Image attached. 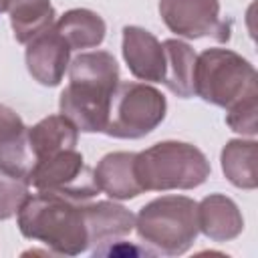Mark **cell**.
<instances>
[{"mask_svg": "<svg viewBox=\"0 0 258 258\" xmlns=\"http://www.w3.org/2000/svg\"><path fill=\"white\" fill-rule=\"evenodd\" d=\"M83 204L48 191L28 196L16 214L18 230L24 238L44 244L52 254L77 256L89 250Z\"/></svg>", "mask_w": 258, "mask_h": 258, "instance_id": "cell-1", "label": "cell"}, {"mask_svg": "<svg viewBox=\"0 0 258 258\" xmlns=\"http://www.w3.org/2000/svg\"><path fill=\"white\" fill-rule=\"evenodd\" d=\"M135 173L143 191L194 189L210 173V161L202 149L185 141H159L135 155Z\"/></svg>", "mask_w": 258, "mask_h": 258, "instance_id": "cell-2", "label": "cell"}, {"mask_svg": "<svg viewBox=\"0 0 258 258\" xmlns=\"http://www.w3.org/2000/svg\"><path fill=\"white\" fill-rule=\"evenodd\" d=\"M135 230L151 254H185L200 234L198 204L187 196L155 198L135 216Z\"/></svg>", "mask_w": 258, "mask_h": 258, "instance_id": "cell-3", "label": "cell"}, {"mask_svg": "<svg viewBox=\"0 0 258 258\" xmlns=\"http://www.w3.org/2000/svg\"><path fill=\"white\" fill-rule=\"evenodd\" d=\"M194 93L206 103L230 109L238 101L258 95L256 69L230 48H206L196 56Z\"/></svg>", "mask_w": 258, "mask_h": 258, "instance_id": "cell-4", "label": "cell"}, {"mask_svg": "<svg viewBox=\"0 0 258 258\" xmlns=\"http://www.w3.org/2000/svg\"><path fill=\"white\" fill-rule=\"evenodd\" d=\"M167 101L151 85L119 81L109 103L105 131L115 139H141L161 125Z\"/></svg>", "mask_w": 258, "mask_h": 258, "instance_id": "cell-5", "label": "cell"}, {"mask_svg": "<svg viewBox=\"0 0 258 258\" xmlns=\"http://www.w3.org/2000/svg\"><path fill=\"white\" fill-rule=\"evenodd\" d=\"M30 185L38 191L58 194L77 202H87L99 191L95 171L85 163L77 149H64L38 161Z\"/></svg>", "mask_w": 258, "mask_h": 258, "instance_id": "cell-6", "label": "cell"}, {"mask_svg": "<svg viewBox=\"0 0 258 258\" xmlns=\"http://www.w3.org/2000/svg\"><path fill=\"white\" fill-rule=\"evenodd\" d=\"M157 8L163 24L181 38H230V28L220 18V0H159Z\"/></svg>", "mask_w": 258, "mask_h": 258, "instance_id": "cell-7", "label": "cell"}, {"mask_svg": "<svg viewBox=\"0 0 258 258\" xmlns=\"http://www.w3.org/2000/svg\"><path fill=\"white\" fill-rule=\"evenodd\" d=\"M115 89L85 83V81H71L58 99V109L64 119H69L77 131L83 133H103L109 115V103Z\"/></svg>", "mask_w": 258, "mask_h": 258, "instance_id": "cell-8", "label": "cell"}, {"mask_svg": "<svg viewBox=\"0 0 258 258\" xmlns=\"http://www.w3.org/2000/svg\"><path fill=\"white\" fill-rule=\"evenodd\" d=\"M24 60L30 77L36 83L42 87H56L69 69L71 48L52 24L26 42Z\"/></svg>", "mask_w": 258, "mask_h": 258, "instance_id": "cell-9", "label": "cell"}, {"mask_svg": "<svg viewBox=\"0 0 258 258\" xmlns=\"http://www.w3.org/2000/svg\"><path fill=\"white\" fill-rule=\"evenodd\" d=\"M121 52L133 77L147 83H163L165 52L155 34L141 26H125Z\"/></svg>", "mask_w": 258, "mask_h": 258, "instance_id": "cell-10", "label": "cell"}, {"mask_svg": "<svg viewBox=\"0 0 258 258\" xmlns=\"http://www.w3.org/2000/svg\"><path fill=\"white\" fill-rule=\"evenodd\" d=\"M87 234H89V248L107 246L135 228V216L125 206L115 202H85L83 204ZM95 252V250H93Z\"/></svg>", "mask_w": 258, "mask_h": 258, "instance_id": "cell-11", "label": "cell"}, {"mask_svg": "<svg viewBox=\"0 0 258 258\" xmlns=\"http://www.w3.org/2000/svg\"><path fill=\"white\" fill-rule=\"evenodd\" d=\"M198 228L214 242H230L242 234L244 218L232 198L210 194L198 204Z\"/></svg>", "mask_w": 258, "mask_h": 258, "instance_id": "cell-12", "label": "cell"}, {"mask_svg": "<svg viewBox=\"0 0 258 258\" xmlns=\"http://www.w3.org/2000/svg\"><path fill=\"white\" fill-rule=\"evenodd\" d=\"M133 151H113L101 157L95 171L99 191H105L113 200H133L143 194V187L135 173Z\"/></svg>", "mask_w": 258, "mask_h": 258, "instance_id": "cell-13", "label": "cell"}, {"mask_svg": "<svg viewBox=\"0 0 258 258\" xmlns=\"http://www.w3.org/2000/svg\"><path fill=\"white\" fill-rule=\"evenodd\" d=\"M26 139L38 163L58 151L75 149L79 141V131L62 115H48L36 125L26 127Z\"/></svg>", "mask_w": 258, "mask_h": 258, "instance_id": "cell-14", "label": "cell"}, {"mask_svg": "<svg viewBox=\"0 0 258 258\" xmlns=\"http://www.w3.org/2000/svg\"><path fill=\"white\" fill-rule=\"evenodd\" d=\"M54 28L64 38L71 50L95 48L105 40V34H107L105 20L89 8L67 10L62 16H58V20L54 22Z\"/></svg>", "mask_w": 258, "mask_h": 258, "instance_id": "cell-15", "label": "cell"}, {"mask_svg": "<svg viewBox=\"0 0 258 258\" xmlns=\"http://www.w3.org/2000/svg\"><path fill=\"white\" fill-rule=\"evenodd\" d=\"M4 10L8 12L16 42L22 44L56 22L50 0H4Z\"/></svg>", "mask_w": 258, "mask_h": 258, "instance_id": "cell-16", "label": "cell"}, {"mask_svg": "<svg viewBox=\"0 0 258 258\" xmlns=\"http://www.w3.org/2000/svg\"><path fill=\"white\" fill-rule=\"evenodd\" d=\"M165 52V77L163 85L179 99L194 97V69H196V52L194 48L179 40L167 38L161 42Z\"/></svg>", "mask_w": 258, "mask_h": 258, "instance_id": "cell-17", "label": "cell"}, {"mask_svg": "<svg viewBox=\"0 0 258 258\" xmlns=\"http://www.w3.org/2000/svg\"><path fill=\"white\" fill-rule=\"evenodd\" d=\"M256 153L258 143L254 139H230L224 145L220 153V163L226 179L232 185L240 189H256Z\"/></svg>", "mask_w": 258, "mask_h": 258, "instance_id": "cell-18", "label": "cell"}, {"mask_svg": "<svg viewBox=\"0 0 258 258\" xmlns=\"http://www.w3.org/2000/svg\"><path fill=\"white\" fill-rule=\"evenodd\" d=\"M69 81H87L115 89L119 83V64L107 50H89L69 62Z\"/></svg>", "mask_w": 258, "mask_h": 258, "instance_id": "cell-19", "label": "cell"}, {"mask_svg": "<svg viewBox=\"0 0 258 258\" xmlns=\"http://www.w3.org/2000/svg\"><path fill=\"white\" fill-rule=\"evenodd\" d=\"M34 167H36V159L28 145L26 133L22 137L14 139L12 143H6L0 147V169L30 181Z\"/></svg>", "mask_w": 258, "mask_h": 258, "instance_id": "cell-20", "label": "cell"}, {"mask_svg": "<svg viewBox=\"0 0 258 258\" xmlns=\"http://www.w3.org/2000/svg\"><path fill=\"white\" fill-rule=\"evenodd\" d=\"M30 196V181L16 177L0 169V220H8L18 214L22 204Z\"/></svg>", "mask_w": 258, "mask_h": 258, "instance_id": "cell-21", "label": "cell"}, {"mask_svg": "<svg viewBox=\"0 0 258 258\" xmlns=\"http://www.w3.org/2000/svg\"><path fill=\"white\" fill-rule=\"evenodd\" d=\"M226 125L246 137H254L258 133V123H256V115H258V95H250L242 101H238L236 105H232L230 109H226Z\"/></svg>", "mask_w": 258, "mask_h": 258, "instance_id": "cell-22", "label": "cell"}, {"mask_svg": "<svg viewBox=\"0 0 258 258\" xmlns=\"http://www.w3.org/2000/svg\"><path fill=\"white\" fill-rule=\"evenodd\" d=\"M24 133H26V125L20 119V115L14 109L0 103V147L6 143H12Z\"/></svg>", "mask_w": 258, "mask_h": 258, "instance_id": "cell-23", "label": "cell"}, {"mask_svg": "<svg viewBox=\"0 0 258 258\" xmlns=\"http://www.w3.org/2000/svg\"><path fill=\"white\" fill-rule=\"evenodd\" d=\"M4 12V0H0V14Z\"/></svg>", "mask_w": 258, "mask_h": 258, "instance_id": "cell-24", "label": "cell"}]
</instances>
